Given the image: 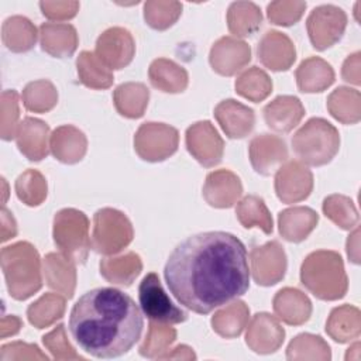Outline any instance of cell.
I'll list each match as a JSON object with an SVG mask.
<instances>
[{"label":"cell","instance_id":"obj_21","mask_svg":"<svg viewBox=\"0 0 361 361\" xmlns=\"http://www.w3.org/2000/svg\"><path fill=\"white\" fill-rule=\"evenodd\" d=\"M303 116L305 109L295 96H278L264 107L267 126L278 133H289L299 124Z\"/></svg>","mask_w":361,"mask_h":361},{"label":"cell","instance_id":"obj_22","mask_svg":"<svg viewBox=\"0 0 361 361\" xmlns=\"http://www.w3.org/2000/svg\"><path fill=\"white\" fill-rule=\"evenodd\" d=\"M48 135L49 127L44 121L34 117H25L17 128V147L30 161H41L48 155Z\"/></svg>","mask_w":361,"mask_h":361},{"label":"cell","instance_id":"obj_12","mask_svg":"<svg viewBox=\"0 0 361 361\" xmlns=\"http://www.w3.org/2000/svg\"><path fill=\"white\" fill-rule=\"evenodd\" d=\"M186 147L203 166H214L221 161L224 142L210 121H199L186 130Z\"/></svg>","mask_w":361,"mask_h":361},{"label":"cell","instance_id":"obj_43","mask_svg":"<svg viewBox=\"0 0 361 361\" xmlns=\"http://www.w3.org/2000/svg\"><path fill=\"white\" fill-rule=\"evenodd\" d=\"M182 4L178 1H145L144 18L154 30L169 28L180 16Z\"/></svg>","mask_w":361,"mask_h":361},{"label":"cell","instance_id":"obj_37","mask_svg":"<svg viewBox=\"0 0 361 361\" xmlns=\"http://www.w3.org/2000/svg\"><path fill=\"white\" fill-rule=\"evenodd\" d=\"M66 298L58 293H45L27 309V316L31 324L37 329H44L54 322L62 319L65 313Z\"/></svg>","mask_w":361,"mask_h":361},{"label":"cell","instance_id":"obj_28","mask_svg":"<svg viewBox=\"0 0 361 361\" xmlns=\"http://www.w3.org/2000/svg\"><path fill=\"white\" fill-rule=\"evenodd\" d=\"M296 82L303 93L323 92L334 82V72L326 61L312 56L305 59L296 69Z\"/></svg>","mask_w":361,"mask_h":361},{"label":"cell","instance_id":"obj_52","mask_svg":"<svg viewBox=\"0 0 361 361\" xmlns=\"http://www.w3.org/2000/svg\"><path fill=\"white\" fill-rule=\"evenodd\" d=\"M21 320L16 316H6L1 320V337L6 338L7 336L16 334L21 327Z\"/></svg>","mask_w":361,"mask_h":361},{"label":"cell","instance_id":"obj_46","mask_svg":"<svg viewBox=\"0 0 361 361\" xmlns=\"http://www.w3.org/2000/svg\"><path fill=\"white\" fill-rule=\"evenodd\" d=\"M18 93L14 89L1 93V138L10 141L18 128Z\"/></svg>","mask_w":361,"mask_h":361},{"label":"cell","instance_id":"obj_4","mask_svg":"<svg viewBox=\"0 0 361 361\" xmlns=\"http://www.w3.org/2000/svg\"><path fill=\"white\" fill-rule=\"evenodd\" d=\"M300 281L322 300L341 299L348 288L340 254L327 250H319L306 257L300 267Z\"/></svg>","mask_w":361,"mask_h":361},{"label":"cell","instance_id":"obj_35","mask_svg":"<svg viewBox=\"0 0 361 361\" xmlns=\"http://www.w3.org/2000/svg\"><path fill=\"white\" fill-rule=\"evenodd\" d=\"M78 75L80 82L90 89H107L113 85L114 76L94 52H80L78 61Z\"/></svg>","mask_w":361,"mask_h":361},{"label":"cell","instance_id":"obj_18","mask_svg":"<svg viewBox=\"0 0 361 361\" xmlns=\"http://www.w3.org/2000/svg\"><path fill=\"white\" fill-rule=\"evenodd\" d=\"M258 58L271 71H288L295 62L293 42L279 31H268L258 44Z\"/></svg>","mask_w":361,"mask_h":361},{"label":"cell","instance_id":"obj_44","mask_svg":"<svg viewBox=\"0 0 361 361\" xmlns=\"http://www.w3.org/2000/svg\"><path fill=\"white\" fill-rule=\"evenodd\" d=\"M323 212L331 221L344 230H350L358 221V213L353 202L345 196L331 195L326 197L323 202Z\"/></svg>","mask_w":361,"mask_h":361},{"label":"cell","instance_id":"obj_45","mask_svg":"<svg viewBox=\"0 0 361 361\" xmlns=\"http://www.w3.org/2000/svg\"><path fill=\"white\" fill-rule=\"evenodd\" d=\"M176 338V331L172 327H168L166 323L149 322V330L145 337V341L140 347V354L148 358H158L159 351H165Z\"/></svg>","mask_w":361,"mask_h":361},{"label":"cell","instance_id":"obj_38","mask_svg":"<svg viewBox=\"0 0 361 361\" xmlns=\"http://www.w3.org/2000/svg\"><path fill=\"white\" fill-rule=\"evenodd\" d=\"M330 114L344 124L360 120V92L350 87H337L327 100Z\"/></svg>","mask_w":361,"mask_h":361},{"label":"cell","instance_id":"obj_39","mask_svg":"<svg viewBox=\"0 0 361 361\" xmlns=\"http://www.w3.org/2000/svg\"><path fill=\"white\" fill-rule=\"evenodd\" d=\"M235 213L243 227H258L265 234L272 233V217L261 197L254 195L245 196L238 202Z\"/></svg>","mask_w":361,"mask_h":361},{"label":"cell","instance_id":"obj_34","mask_svg":"<svg viewBox=\"0 0 361 361\" xmlns=\"http://www.w3.org/2000/svg\"><path fill=\"white\" fill-rule=\"evenodd\" d=\"M326 331L338 343L357 338L360 336V310L350 305L336 307L326 323Z\"/></svg>","mask_w":361,"mask_h":361},{"label":"cell","instance_id":"obj_24","mask_svg":"<svg viewBox=\"0 0 361 361\" xmlns=\"http://www.w3.org/2000/svg\"><path fill=\"white\" fill-rule=\"evenodd\" d=\"M49 148L54 157L63 164H76L86 154L85 134L73 126H61L51 134Z\"/></svg>","mask_w":361,"mask_h":361},{"label":"cell","instance_id":"obj_1","mask_svg":"<svg viewBox=\"0 0 361 361\" xmlns=\"http://www.w3.org/2000/svg\"><path fill=\"white\" fill-rule=\"evenodd\" d=\"M164 276L169 292L182 306L207 314L248 290V254L234 234L197 233L173 248Z\"/></svg>","mask_w":361,"mask_h":361},{"label":"cell","instance_id":"obj_7","mask_svg":"<svg viewBox=\"0 0 361 361\" xmlns=\"http://www.w3.org/2000/svg\"><path fill=\"white\" fill-rule=\"evenodd\" d=\"M134 237L127 216L116 209H100L93 216L92 247L96 252L113 255L126 248Z\"/></svg>","mask_w":361,"mask_h":361},{"label":"cell","instance_id":"obj_41","mask_svg":"<svg viewBox=\"0 0 361 361\" xmlns=\"http://www.w3.org/2000/svg\"><path fill=\"white\" fill-rule=\"evenodd\" d=\"M21 97L25 109L34 113L49 111L58 102L56 89L49 80L30 82L24 87Z\"/></svg>","mask_w":361,"mask_h":361},{"label":"cell","instance_id":"obj_13","mask_svg":"<svg viewBox=\"0 0 361 361\" xmlns=\"http://www.w3.org/2000/svg\"><path fill=\"white\" fill-rule=\"evenodd\" d=\"M286 271V255L278 241L254 247L251 251V272L258 285L271 286L278 283Z\"/></svg>","mask_w":361,"mask_h":361},{"label":"cell","instance_id":"obj_23","mask_svg":"<svg viewBox=\"0 0 361 361\" xmlns=\"http://www.w3.org/2000/svg\"><path fill=\"white\" fill-rule=\"evenodd\" d=\"M42 51L55 58L71 56L78 47V34L73 25L63 23H44L39 27Z\"/></svg>","mask_w":361,"mask_h":361},{"label":"cell","instance_id":"obj_31","mask_svg":"<svg viewBox=\"0 0 361 361\" xmlns=\"http://www.w3.org/2000/svg\"><path fill=\"white\" fill-rule=\"evenodd\" d=\"M1 38L10 51L25 52L34 47L37 41V30L28 18L13 16L3 23Z\"/></svg>","mask_w":361,"mask_h":361},{"label":"cell","instance_id":"obj_42","mask_svg":"<svg viewBox=\"0 0 361 361\" xmlns=\"http://www.w3.org/2000/svg\"><path fill=\"white\" fill-rule=\"evenodd\" d=\"M17 197L27 206H38L47 197V180L35 169H27L16 180Z\"/></svg>","mask_w":361,"mask_h":361},{"label":"cell","instance_id":"obj_26","mask_svg":"<svg viewBox=\"0 0 361 361\" xmlns=\"http://www.w3.org/2000/svg\"><path fill=\"white\" fill-rule=\"evenodd\" d=\"M274 312L286 324H302L310 317L312 303L299 289L285 288L274 298Z\"/></svg>","mask_w":361,"mask_h":361},{"label":"cell","instance_id":"obj_16","mask_svg":"<svg viewBox=\"0 0 361 361\" xmlns=\"http://www.w3.org/2000/svg\"><path fill=\"white\" fill-rule=\"evenodd\" d=\"M209 59L213 71L223 76H231L250 62L251 49L244 41L223 37L212 47Z\"/></svg>","mask_w":361,"mask_h":361},{"label":"cell","instance_id":"obj_40","mask_svg":"<svg viewBox=\"0 0 361 361\" xmlns=\"http://www.w3.org/2000/svg\"><path fill=\"white\" fill-rule=\"evenodd\" d=\"M235 92L243 97L258 103L272 92V82L262 69L252 66L238 76L235 80Z\"/></svg>","mask_w":361,"mask_h":361},{"label":"cell","instance_id":"obj_32","mask_svg":"<svg viewBox=\"0 0 361 361\" xmlns=\"http://www.w3.org/2000/svg\"><path fill=\"white\" fill-rule=\"evenodd\" d=\"M114 106L117 111L128 118H138L148 104L149 92L142 83H123L114 90Z\"/></svg>","mask_w":361,"mask_h":361},{"label":"cell","instance_id":"obj_47","mask_svg":"<svg viewBox=\"0 0 361 361\" xmlns=\"http://www.w3.org/2000/svg\"><path fill=\"white\" fill-rule=\"evenodd\" d=\"M306 8L305 1H272L268 4V18L276 25H292L298 23Z\"/></svg>","mask_w":361,"mask_h":361},{"label":"cell","instance_id":"obj_3","mask_svg":"<svg viewBox=\"0 0 361 361\" xmlns=\"http://www.w3.org/2000/svg\"><path fill=\"white\" fill-rule=\"evenodd\" d=\"M1 269L8 292L17 300L28 299L42 286L39 255L27 241L1 250Z\"/></svg>","mask_w":361,"mask_h":361},{"label":"cell","instance_id":"obj_49","mask_svg":"<svg viewBox=\"0 0 361 361\" xmlns=\"http://www.w3.org/2000/svg\"><path fill=\"white\" fill-rule=\"evenodd\" d=\"M41 11L51 20H69L79 10L78 1H41Z\"/></svg>","mask_w":361,"mask_h":361},{"label":"cell","instance_id":"obj_29","mask_svg":"<svg viewBox=\"0 0 361 361\" xmlns=\"http://www.w3.org/2000/svg\"><path fill=\"white\" fill-rule=\"evenodd\" d=\"M148 76L151 85L165 93H179L188 86V72L173 61L165 58L152 61Z\"/></svg>","mask_w":361,"mask_h":361},{"label":"cell","instance_id":"obj_6","mask_svg":"<svg viewBox=\"0 0 361 361\" xmlns=\"http://www.w3.org/2000/svg\"><path fill=\"white\" fill-rule=\"evenodd\" d=\"M54 241L66 258L83 264L92 245L86 214L76 209L59 210L54 217Z\"/></svg>","mask_w":361,"mask_h":361},{"label":"cell","instance_id":"obj_36","mask_svg":"<svg viewBox=\"0 0 361 361\" xmlns=\"http://www.w3.org/2000/svg\"><path fill=\"white\" fill-rule=\"evenodd\" d=\"M250 316V309L244 302L237 300L224 309L214 313L212 319V326L217 334L226 338L240 336L245 327Z\"/></svg>","mask_w":361,"mask_h":361},{"label":"cell","instance_id":"obj_27","mask_svg":"<svg viewBox=\"0 0 361 361\" xmlns=\"http://www.w3.org/2000/svg\"><path fill=\"white\" fill-rule=\"evenodd\" d=\"M279 233L290 243L303 241L316 227L319 216L309 207H290L279 213Z\"/></svg>","mask_w":361,"mask_h":361},{"label":"cell","instance_id":"obj_51","mask_svg":"<svg viewBox=\"0 0 361 361\" xmlns=\"http://www.w3.org/2000/svg\"><path fill=\"white\" fill-rule=\"evenodd\" d=\"M1 241H7L8 238L17 234V226L11 216V213L3 206L1 209Z\"/></svg>","mask_w":361,"mask_h":361},{"label":"cell","instance_id":"obj_30","mask_svg":"<svg viewBox=\"0 0 361 361\" xmlns=\"http://www.w3.org/2000/svg\"><path fill=\"white\" fill-rule=\"evenodd\" d=\"M142 264L135 252H127L117 258H104L100 261V274L114 285L128 286L140 275Z\"/></svg>","mask_w":361,"mask_h":361},{"label":"cell","instance_id":"obj_2","mask_svg":"<svg viewBox=\"0 0 361 361\" xmlns=\"http://www.w3.org/2000/svg\"><path fill=\"white\" fill-rule=\"evenodd\" d=\"M142 314L135 302L116 288H96L73 305L69 330L76 344L96 358H116L140 340Z\"/></svg>","mask_w":361,"mask_h":361},{"label":"cell","instance_id":"obj_8","mask_svg":"<svg viewBox=\"0 0 361 361\" xmlns=\"http://www.w3.org/2000/svg\"><path fill=\"white\" fill-rule=\"evenodd\" d=\"M138 299L144 314L149 320L173 324L188 319V313L169 299L155 272H149L142 278L138 288Z\"/></svg>","mask_w":361,"mask_h":361},{"label":"cell","instance_id":"obj_19","mask_svg":"<svg viewBox=\"0 0 361 361\" xmlns=\"http://www.w3.org/2000/svg\"><path fill=\"white\" fill-rule=\"evenodd\" d=\"M283 337V329L271 314L258 313L252 317L248 326L245 341L255 353L268 354L279 348Z\"/></svg>","mask_w":361,"mask_h":361},{"label":"cell","instance_id":"obj_50","mask_svg":"<svg viewBox=\"0 0 361 361\" xmlns=\"http://www.w3.org/2000/svg\"><path fill=\"white\" fill-rule=\"evenodd\" d=\"M360 54H354L351 56H348L343 65V79L345 82H351L354 85L360 83V59H358Z\"/></svg>","mask_w":361,"mask_h":361},{"label":"cell","instance_id":"obj_14","mask_svg":"<svg viewBox=\"0 0 361 361\" xmlns=\"http://www.w3.org/2000/svg\"><path fill=\"white\" fill-rule=\"evenodd\" d=\"M313 189L312 172L299 161L281 165L275 175V192L283 203H295L306 199Z\"/></svg>","mask_w":361,"mask_h":361},{"label":"cell","instance_id":"obj_11","mask_svg":"<svg viewBox=\"0 0 361 361\" xmlns=\"http://www.w3.org/2000/svg\"><path fill=\"white\" fill-rule=\"evenodd\" d=\"M94 54L109 69H123L135 54L133 35L126 28L111 27L97 38Z\"/></svg>","mask_w":361,"mask_h":361},{"label":"cell","instance_id":"obj_20","mask_svg":"<svg viewBox=\"0 0 361 361\" xmlns=\"http://www.w3.org/2000/svg\"><path fill=\"white\" fill-rule=\"evenodd\" d=\"M214 117L230 138H244L251 133L255 123L252 109L233 99L220 102L214 109Z\"/></svg>","mask_w":361,"mask_h":361},{"label":"cell","instance_id":"obj_33","mask_svg":"<svg viewBox=\"0 0 361 361\" xmlns=\"http://www.w3.org/2000/svg\"><path fill=\"white\" fill-rule=\"evenodd\" d=\"M262 16L257 4L251 1H234L227 11V25L237 37H250L261 25Z\"/></svg>","mask_w":361,"mask_h":361},{"label":"cell","instance_id":"obj_17","mask_svg":"<svg viewBox=\"0 0 361 361\" xmlns=\"http://www.w3.org/2000/svg\"><path fill=\"white\" fill-rule=\"evenodd\" d=\"M243 193L240 178L227 169L210 172L203 186V197L217 209L231 207Z\"/></svg>","mask_w":361,"mask_h":361},{"label":"cell","instance_id":"obj_5","mask_svg":"<svg viewBox=\"0 0 361 361\" xmlns=\"http://www.w3.org/2000/svg\"><path fill=\"white\" fill-rule=\"evenodd\" d=\"M340 135L327 120L313 117L305 123L292 137V148L296 157L312 166L329 164L338 152Z\"/></svg>","mask_w":361,"mask_h":361},{"label":"cell","instance_id":"obj_48","mask_svg":"<svg viewBox=\"0 0 361 361\" xmlns=\"http://www.w3.org/2000/svg\"><path fill=\"white\" fill-rule=\"evenodd\" d=\"M44 345L52 353L54 358H75V360H83L80 355H78L73 351V347L68 343L65 337V327L63 324L56 326L51 333L42 337Z\"/></svg>","mask_w":361,"mask_h":361},{"label":"cell","instance_id":"obj_25","mask_svg":"<svg viewBox=\"0 0 361 361\" xmlns=\"http://www.w3.org/2000/svg\"><path fill=\"white\" fill-rule=\"evenodd\" d=\"M44 274L47 285L65 298L71 299L73 296L76 285V272L75 262L66 258L62 252H49L44 258Z\"/></svg>","mask_w":361,"mask_h":361},{"label":"cell","instance_id":"obj_9","mask_svg":"<svg viewBox=\"0 0 361 361\" xmlns=\"http://www.w3.org/2000/svg\"><path fill=\"white\" fill-rule=\"evenodd\" d=\"M178 130L164 123H144L134 137L137 154L149 162H159L169 158L178 149Z\"/></svg>","mask_w":361,"mask_h":361},{"label":"cell","instance_id":"obj_15","mask_svg":"<svg viewBox=\"0 0 361 361\" xmlns=\"http://www.w3.org/2000/svg\"><path fill=\"white\" fill-rule=\"evenodd\" d=\"M248 151L254 171L265 176L278 171L279 165L288 159L286 144L278 135L261 134L254 137Z\"/></svg>","mask_w":361,"mask_h":361},{"label":"cell","instance_id":"obj_10","mask_svg":"<svg viewBox=\"0 0 361 361\" xmlns=\"http://www.w3.org/2000/svg\"><path fill=\"white\" fill-rule=\"evenodd\" d=\"M345 25V13L340 7L331 4L316 7L306 21L310 42L319 51H324L334 45L343 37Z\"/></svg>","mask_w":361,"mask_h":361}]
</instances>
